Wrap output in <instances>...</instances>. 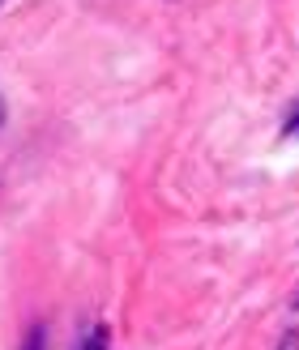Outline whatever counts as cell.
Listing matches in <instances>:
<instances>
[{"instance_id": "1", "label": "cell", "mask_w": 299, "mask_h": 350, "mask_svg": "<svg viewBox=\"0 0 299 350\" xmlns=\"http://www.w3.org/2000/svg\"><path fill=\"white\" fill-rule=\"evenodd\" d=\"M22 350H47V325L34 321V325L26 329V338H22Z\"/></svg>"}, {"instance_id": "2", "label": "cell", "mask_w": 299, "mask_h": 350, "mask_svg": "<svg viewBox=\"0 0 299 350\" xmlns=\"http://www.w3.org/2000/svg\"><path fill=\"white\" fill-rule=\"evenodd\" d=\"M107 342H112V334H107V325H94L90 334L81 338V350H107Z\"/></svg>"}, {"instance_id": "3", "label": "cell", "mask_w": 299, "mask_h": 350, "mask_svg": "<svg viewBox=\"0 0 299 350\" xmlns=\"http://www.w3.org/2000/svg\"><path fill=\"white\" fill-rule=\"evenodd\" d=\"M283 137H299V103L291 107V116H287V124H283Z\"/></svg>"}, {"instance_id": "4", "label": "cell", "mask_w": 299, "mask_h": 350, "mask_svg": "<svg viewBox=\"0 0 299 350\" xmlns=\"http://www.w3.org/2000/svg\"><path fill=\"white\" fill-rule=\"evenodd\" d=\"M278 350H299V329H287L283 342H278Z\"/></svg>"}, {"instance_id": "5", "label": "cell", "mask_w": 299, "mask_h": 350, "mask_svg": "<svg viewBox=\"0 0 299 350\" xmlns=\"http://www.w3.org/2000/svg\"><path fill=\"white\" fill-rule=\"evenodd\" d=\"M0 129H5V98H0Z\"/></svg>"}, {"instance_id": "6", "label": "cell", "mask_w": 299, "mask_h": 350, "mask_svg": "<svg viewBox=\"0 0 299 350\" xmlns=\"http://www.w3.org/2000/svg\"><path fill=\"white\" fill-rule=\"evenodd\" d=\"M295 308H299V299H295Z\"/></svg>"}]
</instances>
